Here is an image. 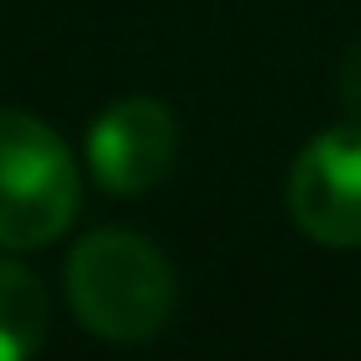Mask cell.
Here are the masks:
<instances>
[{
	"label": "cell",
	"mask_w": 361,
	"mask_h": 361,
	"mask_svg": "<svg viewBox=\"0 0 361 361\" xmlns=\"http://www.w3.org/2000/svg\"><path fill=\"white\" fill-rule=\"evenodd\" d=\"M345 99H356V105H361V47L351 53V63H345Z\"/></svg>",
	"instance_id": "6"
},
{
	"label": "cell",
	"mask_w": 361,
	"mask_h": 361,
	"mask_svg": "<svg viewBox=\"0 0 361 361\" xmlns=\"http://www.w3.org/2000/svg\"><path fill=\"white\" fill-rule=\"evenodd\" d=\"M47 341V293L21 262L0 257V361H32Z\"/></svg>",
	"instance_id": "5"
},
{
	"label": "cell",
	"mask_w": 361,
	"mask_h": 361,
	"mask_svg": "<svg viewBox=\"0 0 361 361\" xmlns=\"http://www.w3.org/2000/svg\"><path fill=\"white\" fill-rule=\"evenodd\" d=\"M79 215V168L47 121L0 110V252H37Z\"/></svg>",
	"instance_id": "2"
},
{
	"label": "cell",
	"mask_w": 361,
	"mask_h": 361,
	"mask_svg": "<svg viewBox=\"0 0 361 361\" xmlns=\"http://www.w3.org/2000/svg\"><path fill=\"white\" fill-rule=\"evenodd\" d=\"M68 304L79 325L110 345H147L178 309V278L152 241L131 231H94L68 257Z\"/></svg>",
	"instance_id": "1"
},
{
	"label": "cell",
	"mask_w": 361,
	"mask_h": 361,
	"mask_svg": "<svg viewBox=\"0 0 361 361\" xmlns=\"http://www.w3.org/2000/svg\"><path fill=\"white\" fill-rule=\"evenodd\" d=\"M288 215L319 246H361V121L319 131L288 173Z\"/></svg>",
	"instance_id": "3"
},
{
	"label": "cell",
	"mask_w": 361,
	"mask_h": 361,
	"mask_svg": "<svg viewBox=\"0 0 361 361\" xmlns=\"http://www.w3.org/2000/svg\"><path fill=\"white\" fill-rule=\"evenodd\" d=\"M178 121L163 99H116L90 126V173L110 194H147L173 173Z\"/></svg>",
	"instance_id": "4"
}]
</instances>
